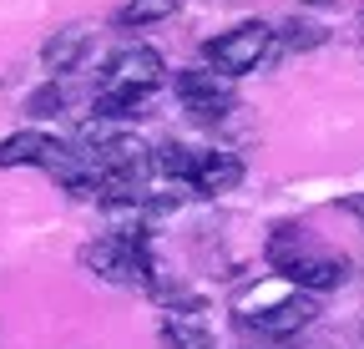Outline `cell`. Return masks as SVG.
Listing matches in <instances>:
<instances>
[{
	"label": "cell",
	"mask_w": 364,
	"mask_h": 349,
	"mask_svg": "<svg viewBox=\"0 0 364 349\" xmlns=\"http://www.w3.org/2000/svg\"><path fill=\"white\" fill-rule=\"evenodd\" d=\"M86 51H91V31L66 26V31H56V36L41 46V61L51 66V76H66V71H76V66L86 61Z\"/></svg>",
	"instance_id": "cell-8"
},
{
	"label": "cell",
	"mask_w": 364,
	"mask_h": 349,
	"mask_svg": "<svg viewBox=\"0 0 364 349\" xmlns=\"http://www.w3.org/2000/svg\"><path fill=\"white\" fill-rule=\"evenodd\" d=\"M162 344L167 349H213V329L198 309H177V314H162Z\"/></svg>",
	"instance_id": "cell-9"
},
{
	"label": "cell",
	"mask_w": 364,
	"mask_h": 349,
	"mask_svg": "<svg viewBox=\"0 0 364 349\" xmlns=\"http://www.w3.org/2000/svg\"><path fill=\"white\" fill-rule=\"evenodd\" d=\"M238 319L248 329H258L263 339H294L299 329H309L318 319V304L304 294H289L279 284H258V289L238 294Z\"/></svg>",
	"instance_id": "cell-5"
},
{
	"label": "cell",
	"mask_w": 364,
	"mask_h": 349,
	"mask_svg": "<svg viewBox=\"0 0 364 349\" xmlns=\"http://www.w3.org/2000/svg\"><path fill=\"white\" fill-rule=\"evenodd\" d=\"M177 11H182V0H122L112 11V26L117 31H142V26H157Z\"/></svg>",
	"instance_id": "cell-10"
},
{
	"label": "cell",
	"mask_w": 364,
	"mask_h": 349,
	"mask_svg": "<svg viewBox=\"0 0 364 349\" xmlns=\"http://www.w3.org/2000/svg\"><path fill=\"white\" fill-rule=\"evenodd\" d=\"M61 107H66V86H56V81H51V86H41V92L26 102V112H31V117H56Z\"/></svg>",
	"instance_id": "cell-11"
},
{
	"label": "cell",
	"mask_w": 364,
	"mask_h": 349,
	"mask_svg": "<svg viewBox=\"0 0 364 349\" xmlns=\"http://www.w3.org/2000/svg\"><path fill=\"white\" fill-rule=\"evenodd\" d=\"M359 31H364V6H359Z\"/></svg>",
	"instance_id": "cell-13"
},
{
	"label": "cell",
	"mask_w": 364,
	"mask_h": 349,
	"mask_svg": "<svg viewBox=\"0 0 364 349\" xmlns=\"http://www.w3.org/2000/svg\"><path fill=\"white\" fill-rule=\"evenodd\" d=\"M0 167H41L66 188V193H91L86 183V162L71 142L51 137V132H16V137H0Z\"/></svg>",
	"instance_id": "cell-4"
},
{
	"label": "cell",
	"mask_w": 364,
	"mask_h": 349,
	"mask_svg": "<svg viewBox=\"0 0 364 349\" xmlns=\"http://www.w3.org/2000/svg\"><path fill=\"white\" fill-rule=\"evenodd\" d=\"M152 172L172 183H188L203 198L233 193L243 183V157L238 152H218V147H182V142H162L152 152Z\"/></svg>",
	"instance_id": "cell-3"
},
{
	"label": "cell",
	"mask_w": 364,
	"mask_h": 349,
	"mask_svg": "<svg viewBox=\"0 0 364 349\" xmlns=\"http://www.w3.org/2000/svg\"><path fill=\"white\" fill-rule=\"evenodd\" d=\"M263 258H268L273 279H284V284H294L304 294H324V289H339L349 279V258L334 253L329 243H318L299 223H279V228H273L268 243H263Z\"/></svg>",
	"instance_id": "cell-1"
},
{
	"label": "cell",
	"mask_w": 364,
	"mask_h": 349,
	"mask_svg": "<svg viewBox=\"0 0 364 349\" xmlns=\"http://www.w3.org/2000/svg\"><path fill=\"white\" fill-rule=\"evenodd\" d=\"M172 86H177V102H182V112H188L193 122H223L238 107L233 86H228L223 76H213V71H177Z\"/></svg>",
	"instance_id": "cell-7"
},
{
	"label": "cell",
	"mask_w": 364,
	"mask_h": 349,
	"mask_svg": "<svg viewBox=\"0 0 364 349\" xmlns=\"http://www.w3.org/2000/svg\"><path fill=\"white\" fill-rule=\"evenodd\" d=\"M162 76H167V66L152 46H122L102 61L91 107H97V117H136V107L162 86Z\"/></svg>",
	"instance_id": "cell-2"
},
{
	"label": "cell",
	"mask_w": 364,
	"mask_h": 349,
	"mask_svg": "<svg viewBox=\"0 0 364 349\" xmlns=\"http://www.w3.org/2000/svg\"><path fill=\"white\" fill-rule=\"evenodd\" d=\"M268 46H273V26H268V21H243V26H233V31L203 41V56H208L213 76L228 81V76H248V71L268 56Z\"/></svg>",
	"instance_id": "cell-6"
},
{
	"label": "cell",
	"mask_w": 364,
	"mask_h": 349,
	"mask_svg": "<svg viewBox=\"0 0 364 349\" xmlns=\"http://www.w3.org/2000/svg\"><path fill=\"white\" fill-rule=\"evenodd\" d=\"M344 208L359 218V223H364V193H354V198H344Z\"/></svg>",
	"instance_id": "cell-12"
}]
</instances>
